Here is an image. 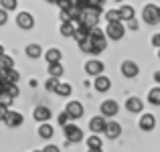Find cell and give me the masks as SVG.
Instances as JSON below:
<instances>
[{
  "label": "cell",
  "mask_w": 160,
  "mask_h": 152,
  "mask_svg": "<svg viewBox=\"0 0 160 152\" xmlns=\"http://www.w3.org/2000/svg\"><path fill=\"white\" fill-rule=\"evenodd\" d=\"M103 134H106L109 140H116V138L122 134V126L118 124V122H108V124H106V130H103Z\"/></svg>",
  "instance_id": "obj_15"
},
{
  "label": "cell",
  "mask_w": 160,
  "mask_h": 152,
  "mask_svg": "<svg viewBox=\"0 0 160 152\" xmlns=\"http://www.w3.org/2000/svg\"><path fill=\"white\" fill-rule=\"evenodd\" d=\"M93 87L103 94V91H108L109 87H112V81H109V77H106V75H98L95 81H93Z\"/></svg>",
  "instance_id": "obj_17"
},
{
  "label": "cell",
  "mask_w": 160,
  "mask_h": 152,
  "mask_svg": "<svg viewBox=\"0 0 160 152\" xmlns=\"http://www.w3.org/2000/svg\"><path fill=\"white\" fill-rule=\"evenodd\" d=\"M148 101L152 105H160V87H152L148 91Z\"/></svg>",
  "instance_id": "obj_27"
},
{
  "label": "cell",
  "mask_w": 160,
  "mask_h": 152,
  "mask_svg": "<svg viewBox=\"0 0 160 152\" xmlns=\"http://www.w3.org/2000/svg\"><path fill=\"white\" fill-rule=\"evenodd\" d=\"M4 124H6L8 128H18V126L22 124V114L20 112H10V109H8L6 118H4Z\"/></svg>",
  "instance_id": "obj_12"
},
{
  "label": "cell",
  "mask_w": 160,
  "mask_h": 152,
  "mask_svg": "<svg viewBox=\"0 0 160 152\" xmlns=\"http://www.w3.org/2000/svg\"><path fill=\"white\" fill-rule=\"evenodd\" d=\"M12 67H14V59L8 57L6 53L0 55V71H8V69H12Z\"/></svg>",
  "instance_id": "obj_23"
},
{
  "label": "cell",
  "mask_w": 160,
  "mask_h": 152,
  "mask_svg": "<svg viewBox=\"0 0 160 152\" xmlns=\"http://www.w3.org/2000/svg\"><path fill=\"white\" fill-rule=\"evenodd\" d=\"M16 24H18L20 28H24V31H31V28L35 27V16H32L31 12H18V14H16Z\"/></svg>",
  "instance_id": "obj_7"
},
{
  "label": "cell",
  "mask_w": 160,
  "mask_h": 152,
  "mask_svg": "<svg viewBox=\"0 0 160 152\" xmlns=\"http://www.w3.org/2000/svg\"><path fill=\"white\" fill-rule=\"evenodd\" d=\"M6 94L8 95H12V98H18L20 95V89H18V85H16V83H10V85H8V89H6Z\"/></svg>",
  "instance_id": "obj_32"
},
{
  "label": "cell",
  "mask_w": 160,
  "mask_h": 152,
  "mask_svg": "<svg viewBox=\"0 0 160 152\" xmlns=\"http://www.w3.org/2000/svg\"><path fill=\"white\" fill-rule=\"evenodd\" d=\"M106 124H108V122H106V118H103V116H95V118H91V120H89V130L93 134H102L103 130H106Z\"/></svg>",
  "instance_id": "obj_14"
},
{
  "label": "cell",
  "mask_w": 160,
  "mask_h": 152,
  "mask_svg": "<svg viewBox=\"0 0 160 152\" xmlns=\"http://www.w3.org/2000/svg\"><path fill=\"white\" fill-rule=\"evenodd\" d=\"M53 134H55V130H53V126H51V124L43 122V124L39 126V136H41V138H45V140H51Z\"/></svg>",
  "instance_id": "obj_18"
},
{
  "label": "cell",
  "mask_w": 160,
  "mask_h": 152,
  "mask_svg": "<svg viewBox=\"0 0 160 152\" xmlns=\"http://www.w3.org/2000/svg\"><path fill=\"white\" fill-rule=\"evenodd\" d=\"M87 152H103V150H102V148H89Z\"/></svg>",
  "instance_id": "obj_42"
},
{
  "label": "cell",
  "mask_w": 160,
  "mask_h": 152,
  "mask_svg": "<svg viewBox=\"0 0 160 152\" xmlns=\"http://www.w3.org/2000/svg\"><path fill=\"white\" fill-rule=\"evenodd\" d=\"M87 146H89V148H102V138H99L98 134H91V136L87 138Z\"/></svg>",
  "instance_id": "obj_28"
},
{
  "label": "cell",
  "mask_w": 160,
  "mask_h": 152,
  "mask_svg": "<svg viewBox=\"0 0 160 152\" xmlns=\"http://www.w3.org/2000/svg\"><path fill=\"white\" fill-rule=\"evenodd\" d=\"M113 2H124V0H113Z\"/></svg>",
  "instance_id": "obj_45"
},
{
  "label": "cell",
  "mask_w": 160,
  "mask_h": 152,
  "mask_svg": "<svg viewBox=\"0 0 160 152\" xmlns=\"http://www.w3.org/2000/svg\"><path fill=\"white\" fill-rule=\"evenodd\" d=\"M75 27H77V23H75V20H69V23H63L59 31H61V35H63V37H73Z\"/></svg>",
  "instance_id": "obj_19"
},
{
  "label": "cell",
  "mask_w": 160,
  "mask_h": 152,
  "mask_svg": "<svg viewBox=\"0 0 160 152\" xmlns=\"http://www.w3.org/2000/svg\"><path fill=\"white\" fill-rule=\"evenodd\" d=\"M0 55H4V47H2V45H0Z\"/></svg>",
  "instance_id": "obj_44"
},
{
  "label": "cell",
  "mask_w": 160,
  "mask_h": 152,
  "mask_svg": "<svg viewBox=\"0 0 160 152\" xmlns=\"http://www.w3.org/2000/svg\"><path fill=\"white\" fill-rule=\"evenodd\" d=\"M103 69H106V67H103V63L99 61V59H91V61L85 63V73H87V75H93V77L102 75Z\"/></svg>",
  "instance_id": "obj_9"
},
{
  "label": "cell",
  "mask_w": 160,
  "mask_h": 152,
  "mask_svg": "<svg viewBox=\"0 0 160 152\" xmlns=\"http://www.w3.org/2000/svg\"><path fill=\"white\" fill-rule=\"evenodd\" d=\"M65 73V69H63V65L61 63H49V75L51 77H61V75Z\"/></svg>",
  "instance_id": "obj_24"
},
{
  "label": "cell",
  "mask_w": 160,
  "mask_h": 152,
  "mask_svg": "<svg viewBox=\"0 0 160 152\" xmlns=\"http://www.w3.org/2000/svg\"><path fill=\"white\" fill-rule=\"evenodd\" d=\"M24 53H27V55H28L31 59H39L41 55H43V49H41V45L32 43V45H28V47L24 49Z\"/></svg>",
  "instance_id": "obj_20"
},
{
  "label": "cell",
  "mask_w": 160,
  "mask_h": 152,
  "mask_svg": "<svg viewBox=\"0 0 160 152\" xmlns=\"http://www.w3.org/2000/svg\"><path fill=\"white\" fill-rule=\"evenodd\" d=\"M32 118H35L37 122H49L51 120V109L47 108V105H37L35 109H32Z\"/></svg>",
  "instance_id": "obj_11"
},
{
  "label": "cell",
  "mask_w": 160,
  "mask_h": 152,
  "mask_svg": "<svg viewBox=\"0 0 160 152\" xmlns=\"http://www.w3.org/2000/svg\"><path fill=\"white\" fill-rule=\"evenodd\" d=\"M118 109H120V105H118L116 99H106V101H102V105H99V112H102L103 118H113L118 114Z\"/></svg>",
  "instance_id": "obj_6"
},
{
  "label": "cell",
  "mask_w": 160,
  "mask_h": 152,
  "mask_svg": "<svg viewBox=\"0 0 160 152\" xmlns=\"http://www.w3.org/2000/svg\"><path fill=\"white\" fill-rule=\"evenodd\" d=\"M99 14H102V6H87L81 10V16H79V23L87 28H93L99 24Z\"/></svg>",
  "instance_id": "obj_1"
},
{
  "label": "cell",
  "mask_w": 160,
  "mask_h": 152,
  "mask_svg": "<svg viewBox=\"0 0 160 152\" xmlns=\"http://www.w3.org/2000/svg\"><path fill=\"white\" fill-rule=\"evenodd\" d=\"M118 12H120L122 20H130V18H134V14H136V12H134V6H130V4H124Z\"/></svg>",
  "instance_id": "obj_22"
},
{
  "label": "cell",
  "mask_w": 160,
  "mask_h": 152,
  "mask_svg": "<svg viewBox=\"0 0 160 152\" xmlns=\"http://www.w3.org/2000/svg\"><path fill=\"white\" fill-rule=\"evenodd\" d=\"M154 81L160 83V71H156V73H154Z\"/></svg>",
  "instance_id": "obj_41"
},
{
  "label": "cell",
  "mask_w": 160,
  "mask_h": 152,
  "mask_svg": "<svg viewBox=\"0 0 160 152\" xmlns=\"http://www.w3.org/2000/svg\"><path fill=\"white\" fill-rule=\"evenodd\" d=\"M12 101H14L12 95H8L6 91H0V104H2V105H6V108H8V105H12Z\"/></svg>",
  "instance_id": "obj_29"
},
{
  "label": "cell",
  "mask_w": 160,
  "mask_h": 152,
  "mask_svg": "<svg viewBox=\"0 0 160 152\" xmlns=\"http://www.w3.org/2000/svg\"><path fill=\"white\" fill-rule=\"evenodd\" d=\"M128 27L132 28V31H136V28H138V23H136V18H130V20H128Z\"/></svg>",
  "instance_id": "obj_40"
},
{
  "label": "cell",
  "mask_w": 160,
  "mask_h": 152,
  "mask_svg": "<svg viewBox=\"0 0 160 152\" xmlns=\"http://www.w3.org/2000/svg\"><path fill=\"white\" fill-rule=\"evenodd\" d=\"M41 152H59V148H57V146H53V144H49V146H45Z\"/></svg>",
  "instance_id": "obj_39"
},
{
  "label": "cell",
  "mask_w": 160,
  "mask_h": 152,
  "mask_svg": "<svg viewBox=\"0 0 160 152\" xmlns=\"http://www.w3.org/2000/svg\"><path fill=\"white\" fill-rule=\"evenodd\" d=\"M63 134H65V140L73 142V144H77V142L83 140V130L79 128V126H75V124H69V122L63 126Z\"/></svg>",
  "instance_id": "obj_3"
},
{
  "label": "cell",
  "mask_w": 160,
  "mask_h": 152,
  "mask_svg": "<svg viewBox=\"0 0 160 152\" xmlns=\"http://www.w3.org/2000/svg\"><path fill=\"white\" fill-rule=\"evenodd\" d=\"M0 4H2V8L8 12V10H14V8H16L18 0H0Z\"/></svg>",
  "instance_id": "obj_31"
},
{
  "label": "cell",
  "mask_w": 160,
  "mask_h": 152,
  "mask_svg": "<svg viewBox=\"0 0 160 152\" xmlns=\"http://www.w3.org/2000/svg\"><path fill=\"white\" fill-rule=\"evenodd\" d=\"M126 109L132 114H142V109H144V101L140 98H130L126 101Z\"/></svg>",
  "instance_id": "obj_16"
},
{
  "label": "cell",
  "mask_w": 160,
  "mask_h": 152,
  "mask_svg": "<svg viewBox=\"0 0 160 152\" xmlns=\"http://www.w3.org/2000/svg\"><path fill=\"white\" fill-rule=\"evenodd\" d=\"M152 45L160 49V33H156V35H152Z\"/></svg>",
  "instance_id": "obj_38"
},
{
  "label": "cell",
  "mask_w": 160,
  "mask_h": 152,
  "mask_svg": "<svg viewBox=\"0 0 160 152\" xmlns=\"http://www.w3.org/2000/svg\"><path fill=\"white\" fill-rule=\"evenodd\" d=\"M57 120H59V124H61V126H65L67 122L71 120V118L67 116V112H61V114H59V118H57Z\"/></svg>",
  "instance_id": "obj_34"
},
{
  "label": "cell",
  "mask_w": 160,
  "mask_h": 152,
  "mask_svg": "<svg viewBox=\"0 0 160 152\" xmlns=\"http://www.w3.org/2000/svg\"><path fill=\"white\" fill-rule=\"evenodd\" d=\"M158 59H160V49H158Z\"/></svg>",
  "instance_id": "obj_47"
},
{
  "label": "cell",
  "mask_w": 160,
  "mask_h": 152,
  "mask_svg": "<svg viewBox=\"0 0 160 152\" xmlns=\"http://www.w3.org/2000/svg\"><path fill=\"white\" fill-rule=\"evenodd\" d=\"M45 59H47V63H61V51L59 49H49L47 53H45Z\"/></svg>",
  "instance_id": "obj_21"
},
{
  "label": "cell",
  "mask_w": 160,
  "mask_h": 152,
  "mask_svg": "<svg viewBox=\"0 0 160 152\" xmlns=\"http://www.w3.org/2000/svg\"><path fill=\"white\" fill-rule=\"evenodd\" d=\"M106 20H108V23H118V20H122L120 12H118V10H108L106 12Z\"/></svg>",
  "instance_id": "obj_30"
},
{
  "label": "cell",
  "mask_w": 160,
  "mask_h": 152,
  "mask_svg": "<svg viewBox=\"0 0 160 152\" xmlns=\"http://www.w3.org/2000/svg\"><path fill=\"white\" fill-rule=\"evenodd\" d=\"M85 2H87V6H102L103 0H85ZM87 6H85V8H87Z\"/></svg>",
  "instance_id": "obj_36"
},
{
  "label": "cell",
  "mask_w": 160,
  "mask_h": 152,
  "mask_svg": "<svg viewBox=\"0 0 160 152\" xmlns=\"http://www.w3.org/2000/svg\"><path fill=\"white\" fill-rule=\"evenodd\" d=\"M89 41L93 43V47H95V51H98V55L102 53V51H106V47H108V37H106V31H102L99 27L89 28Z\"/></svg>",
  "instance_id": "obj_2"
},
{
  "label": "cell",
  "mask_w": 160,
  "mask_h": 152,
  "mask_svg": "<svg viewBox=\"0 0 160 152\" xmlns=\"http://www.w3.org/2000/svg\"><path fill=\"white\" fill-rule=\"evenodd\" d=\"M45 2H49V4H57V0H45Z\"/></svg>",
  "instance_id": "obj_43"
},
{
  "label": "cell",
  "mask_w": 160,
  "mask_h": 152,
  "mask_svg": "<svg viewBox=\"0 0 160 152\" xmlns=\"http://www.w3.org/2000/svg\"><path fill=\"white\" fill-rule=\"evenodd\" d=\"M142 20L148 24H158L160 16H158V6L156 4H146L144 10H142Z\"/></svg>",
  "instance_id": "obj_5"
},
{
  "label": "cell",
  "mask_w": 160,
  "mask_h": 152,
  "mask_svg": "<svg viewBox=\"0 0 160 152\" xmlns=\"http://www.w3.org/2000/svg\"><path fill=\"white\" fill-rule=\"evenodd\" d=\"M71 91H73V87H71L69 83H59V85L55 87V94L61 95V98H67V95H71Z\"/></svg>",
  "instance_id": "obj_25"
},
{
  "label": "cell",
  "mask_w": 160,
  "mask_h": 152,
  "mask_svg": "<svg viewBox=\"0 0 160 152\" xmlns=\"http://www.w3.org/2000/svg\"><path fill=\"white\" fill-rule=\"evenodd\" d=\"M158 16H160V6H158Z\"/></svg>",
  "instance_id": "obj_46"
},
{
  "label": "cell",
  "mask_w": 160,
  "mask_h": 152,
  "mask_svg": "<svg viewBox=\"0 0 160 152\" xmlns=\"http://www.w3.org/2000/svg\"><path fill=\"white\" fill-rule=\"evenodd\" d=\"M126 35V28L124 24H122V20H118V23H108V28H106V37L112 41H122Z\"/></svg>",
  "instance_id": "obj_4"
},
{
  "label": "cell",
  "mask_w": 160,
  "mask_h": 152,
  "mask_svg": "<svg viewBox=\"0 0 160 152\" xmlns=\"http://www.w3.org/2000/svg\"><path fill=\"white\" fill-rule=\"evenodd\" d=\"M138 126H140V130H144V132H150V130H154V126H156V118H154L152 114H142Z\"/></svg>",
  "instance_id": "obj_13"
},
{
  "label": "cell",
  "mask_w": 160,
  "mask_h": 152,
  "mask_svg": "<svg viewBox=\"0 0 160 152\" xmlns=\"http://www.w3.org/2000/svg\"><path fill=\"white\" fill-rule=\"evenodd\" d=\"M6 20H8L6 10H4V8H0V27H2V24H6Z\"/></svg>",
  "instance_id": "obj_35"
},
{
  "label": "cell",
  "mask_w": 160,
  "mask_h": 152,
  "mask_svg": "<svg viewBox=\"0 0 160 152\" xmlns=\"http://www.w3.org/2000/svg\"><path fill=\"white\" fill-rule=\"evenodd\" d=\"M57 85H59L57 77H51V75H49L47 83H45V87H47V91H55V87H57Z\"/></svg>",
  "instance_id": "obj_33"
},
{
  "label": "cell",
  "mask_w": 160,
  "mask_h": 152,
  "mask_svg": "<svg viewBox=\"0 0 160 152\" xmlns=\"http://www.w3.org/2000/svg\"><path fill=\"white\" fill-rule=\"evenodd\" d=\"M6 114H8V108L0 104V120H2V122H4V118H6Z\"/></svg>",
  "instance_id": "obj_37"
},
{
  "label": "cell",
  "mask_w": 160,
  "mask_h": 152,
  "mask_svg": "<svg viewBox=\"0 0 160 152\" xmlns=\"http://www.w3.org/2000/svg\"><path fill=\"white\" fill-rule=\"evenodd\" d=\"M122 75H124V77H136L138 73H140V67H138V63H134V61H124L122 63Z\"/></svg>",
  "instance_id": "obj_10"
},
{
  "label": "cell",
  "mask_w": 160,
  "mask_h": 152,
  "mask_svg": "<svg viewBox=\"0 0 160 152\" xmlns=\"http://www.w3.org/2000/svg\"><path fill=\"white\" fill-rule=\"evenodd\" d=\"M79 49H81L83 53H87V55H98V51H95V47H93V43H91L89 39L81 41V43H79Z\"/></svg>",
  "instance_id": "obj_26"
},
{
  "label": "cell",
  "mask_w": 160,
  "mask_h": 152,
  "mask_svg": "<svg viewBox=\"0 0 160 152\" xmlns=\"http://www.w3.org/2000/svg\"><path fill=\"white\" fill-rule=\"evenodd\" d=\"M65 112H67V116H69L71 120H79V118L83 116V104L81 101H69L67 108H65Z\"/></svg>",
  "instance_id": "obj_8"
}]
</instances>
